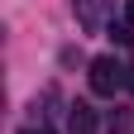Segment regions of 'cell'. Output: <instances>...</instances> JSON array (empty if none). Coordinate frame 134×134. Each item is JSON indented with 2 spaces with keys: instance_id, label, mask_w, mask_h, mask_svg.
<instances>
[{
  "instance_id": "1",
  "label": "cell",
  "mask_w": 134,
  "mask_h": 134,
  "mask_svg": "<svg viewBox=\"0 0 134 134\" xmlns=\"http://www.w3.org/2000/svg\"><path fill=\"white\" fill-rule=\"evenodd\" d=\"M120 86H129L125 67L115 62V58H96V62H91V91H96V96H115Z\"/></svg>"
},
{
  "instance_id": "2",
  "label": "cell",
  "mask_w": 134,
  "mask_h": 134,
  "mask_svg": "<svg viewBox=\"0 0 134 134\" xmlns=\"http://www.w3.org/2000/svg\"><path fill=\"white\" fill-rule=\"evenodd\" d=\"M72 14L86 34H100L110 29V14H115V0H72Z\"/></svg>"
},
{
  "instance_id": "3",
  "label": "cell",
  "mask_w": 134,
  "mask_h": 134,
  "mask_svg": "<svg viewBox=\"0 0 134 134\" xmlns=\"http://www.w3.org/2000/svg\"><path fill=\"white\" fill-rule=\"evenodd\" d=\"M67 129H72V134H91V129H96V110L86 105V100L67 105Z\"/></svg>"
},
{
  "instance_id": "4",
  "label": "cell",
  "mask_w": 134,
  "mask_h": 134,
  "mask_svg": "<svg viewBox=\"0 0 134 134\" xmlns=\"http://www.w3.org/2000/svg\"><path fill=\"white\" fill-rule=\"evenodd\" d=\"M110 38H120V43H134V29L120 19V24H110Z\"/></svg>"
},
{
  "instance_id": "5",
  "label": "cell",
  "mask_w": 134,
  "mask_h": 134,
  "mask_svg": "<svg viewBox=\"0 0 134 134\" xmlns=\"http://www.w3.org/2000/svg\"><path fill=\"white\" fill-rule=\"evenodd\" d=\"M125 24L134 29V0H125Z\"/></svg>"
},
{
  "instance_id": "6",
  "label": "cell",
  "mask_w": 134,
  "mask_h": 134,
  "mask_svg": "<svg viewBox=\"0 0 134 134\" xmlns=\"http://www.w3.org/2000/svg\"><path fill=\"white\" fill-rule=\"evenodd\" d=\"M19 134H53V129H43V125H38V129H19Z\"/></svg>"
},
{
  "instance_id": "7",
  "label": "cell",
  "mask_w": 134,
  "mask_h": 134,
  "mask_svg": "<svg viewBox=\"0 0 134 134\" xmlns=\"http://www.w3.org/2000/svg\"><path fill=\"white\" fill-rule=\"evenodd\" d=\"M129 72H134V67H129ZM129 91H134V77H129Z\"/></svg>"
}]
</instances>
